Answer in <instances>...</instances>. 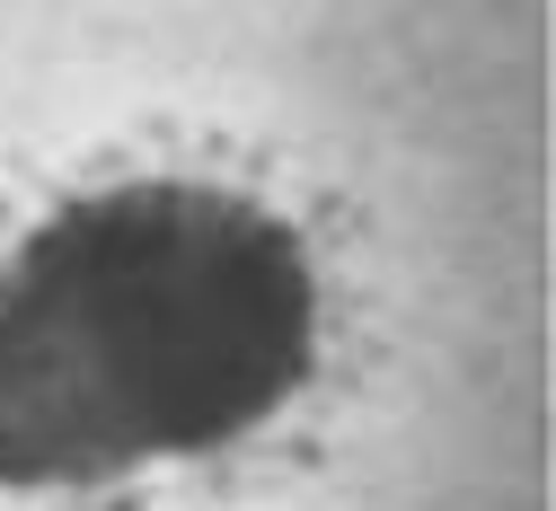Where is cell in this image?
<instances>
[{
    "label": "cell",
    "mask_w": 556,
    "mask_h": 511,
    "mask_svg": "<svg viewBox=\"0 0 556 511\" xmlns=\"http://www.w3.org/2000/svg\"><path fill=\"white\" fill-rule=\"evenodd\" d=\"M309 256L265 203L194 177L80 194L0 265V485L222 450L309 380Z\"/></svg>",
    "instance_id": "1"
}]
</instances>
